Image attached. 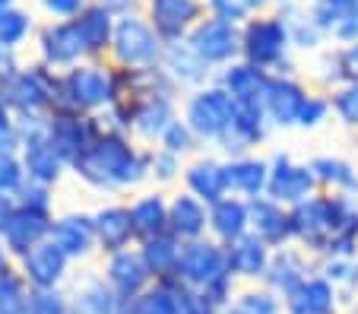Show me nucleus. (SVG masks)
Segmentation results:
<instances>
[{"mask_svg":"<svg viewBox=\"0 0 358 314\" xmlns=\"http://www.w3.org/2000/svg\"><path fill=\"white\" fill-rule=\"evenodd\" d=\"M70 171L95 191H127L152 178V146H136L130 134L105 127Z\"/></svg>","mask_w":358,"mask_h":314,"instance_id":"nucleus-1","label":"nucleus"},{"mask_svg":"<svg viewBox=\"0 0 358 314\" xmlns=\"http://www.w3.org/2000/svg\"><path fill=\"white\" fill-rule=\"evenodd\" d=\"M117 99L115 67L95 61H83L70 70L57 73L55 111H73V115H95L108 111Z\"/></svg>","mask_w":358,"mask_h":314,"instance_id":"nucleus-2","label":"nucleus"},{"mask_svg":"<svg viewBox=\"0 0 358 314\" xmlns=\"http://www.w3.org/2000/svg\"><path fill=\"white\" fill-rule=\"evenodd\" d=\"M57 92V70L45 64H20L0 80V102L16 115V121L48 117L55 111Z\"/></svg>","mask_w":358,"mask_h":314,"instance_id":"nucleus-3","label":"nucleus"},{"mask_svg":"<svg viewBox=\"0 0 358 314\" xmlns=\"http://www.w3.org/2000/svg\"><path fill=\"white\" fill-rule=\"evenodd\" d=\"M292 38L279 13L250 16L241 26V61L266 70V73L292 76Z\"/></svg>","mask_w":358,"mask_h":314,"instance_id":"nucleus-4","label":"nucleus"},{"mask_svg":"<svg viewBox=\"0 0 358 314\" xmlns=\"http://www.w3.org/2000/svg\"><path fill=\"white\" fill-rule=\"evenodd\" d=\"M162 55H165V41L156 35V29L149 26L146 13H140V10L117 13L115 35H111V48H108V57L115 67H127V70L159 67Z\"/></svg>","mask_w":358,"mask_h":314,"instance_id":"nucleus-5","label":"nucleus"},{"mask_svg":"<svg viewBox=\"0 0 358 314\" xmlns=\"http://www.w3.org/2000/svg\"><path fill=\"white\" fill-rule=\"evenodd\" d=\"M181 121L194 130V137L200 143H219L229 134L231 121H235V99L216 83L194 89L187 102H184Z\"/></svg>","mask_w":358,"mask_h":314,"instance_id":"nucleus-6","label":"nucleus"},{"mask_svg":"<svg viewBox=\"0 0 358 314\" xmlns=\"http://www.w3.org/2000/svg\"><path fill=\"white\" fill-rule=\"evenodd\" d=\"M292 229H295V241L304 245V251L327 257L333 235H336V194L320 191L311 200L292 206Z\"/></svg>","mask_w":358,"mask_h":314,"instance_id":"nucleus-7","label":"nucleus"},{"mask_svg":"<svg viewBox=\"0 0 358 314\" xmlns=\"http://www.w3.org/2000/svg\"><path fill=\"white\" fill-rule=\"evenodd\" d=\"M45 121L48 117L20 121V159H22V169H26L29 181L55 187L64 178V171H67V162L57 156V150L48 140Z\"/></svg>","mask_w":358,"mask_h":314,"instance_id":"nucleus-8","label":"nucleus"},{"mask_svg":"<svg viewBox=\"0 0 358 314\" xmlns=\"http://www.w3.org/2000/svg\"><path fill=\"white\" fill-rule=\"evenodd\" d=\"M48 140L57 150V156L67 162V169L95 143L101 130H105V121L95 115H73V111H51L45 121Z\"/></svg>","mask_w":358,"mask_h":314,"instance_id":"nucleus-9","label":"nucleus"},{"mask_svg":"<svg viewBox=\"0 0 358 314\" xmlns=\"http://www.w3.org/2000/svg\"><path fill=\"white\" fill-rule=\"evenodd\" d=\"M187 45L206 67H229V64L241 61V26L203 16L196 29L187 35Z\"/></svg>","mask_w":358,"mask_h":314,"instance_id":"nucleus-10","label":"nucleus"},{"mask_svg":"<svg viewBox=\"0 0 358 314\" xmlns=\"http://www.w3.org/2000/svg\"><path fill=\"white\" fill-rule=\"evenodd\" d=\"M229 273V251L225 245H219L216 238H200V241H187L181 248V260H178L175 280H181L190 289H206L210 283L222 280Z\"/></svg>","mask_w":358,"mask_h":314,"instance_id":"nucleus-11","label":"nucleus"},{"mask_svg":"<svg viewBox=\"0 0 358 314\" xmlns=\"http://www.w3.org/2000/svg\"><path fill=\"white\" fill-rule=\"evenodd\" d=\"M314 194H320V185L308 162H295L289 152H276L270 159V187H266L270 200L292 210V206L311 200Z\"/></svg>","mask_w":358,"mask_h":314,"instance_id":"nucleus-12","label":"nucleus"},{"mask_svg":"<svg viewBox=\"0 0 358 314\" xmlns=\"http://www.w3.org/2000/svg\"><path fill=\"white\" fill-rule=\"evenodd\" d=\"M38 61L57 73L89 61V51L73 20H51L38 29Z\"/></svg>","mask_w":358,"mask_h":314,"instance_id":"nucleus-13","label":"nucleus"},{"mask_svg":"<svg viewBox=\"0 0 358 314\" xmlns=\"http://www.w3.org/2000/svg\"><path fill=\"white\" fill-rule=\"evenodd\" d=\"M203 16H206V0H146V20L165 45L187 41Z\"/></svg>","mask_w":358,"mask_h":314,"instance_id":"nucleus-14","label":"nucleus"},{"mask_svg":"<svg viewBox=\"0 0 358 314\" xmlns=\"http://www.w3.org/2000/svg\"><path fill=\"white\" fill-rule=\"evenodd\" d=\"M51 226H55V213L32 210V206L16 204V210L10 213L7 226H3L0 245L13 254V260H20L22 254H29L35 245L48 241V235H51Z\"/></svg>","mask_w":358,"mask_h":314,"instance_id":"nucleus-15","label":"nucleus"},{"mask_svg":"<svg viewBox=\"0 0 358 314\" xmlns=\"http://www.w3.org/2000/svg\"><path fill=\"white\" fill-rule=\"evenodd\" d=\"M270 117H266L264 105H235V121H231L229 134L219 140V150L229 159L248 156V150L260 146L270 137Z\"/></svg>","mask_w":358,"mask_h":314,"instance_id":"nucleus-16","label":"nucleus"},{"mask_svg":"<svg viewBox=\"0 0 358 314\" xmlns=\"http://www.w3.org/2000/svg\"><path fill=\"white\" fill-rule=\"evenodd\" d=\"M67 266H70V257L51 238L35 245L32 251L16 260V270L29 283V289H57V283L67 273Z\"/></svg>","mask_w":358,"mask_h":314,"instance_id":"nucleus-17","label":"nucleus"},{"mask_svg":"<svg viewBox=\"0 0 358 314\" xmlns=\"http://www.w3.org/2000/svg\"><path fill=\"white\" fill-rule=\"evenodd\" d=\"M250 206V235H257L264 245L270 248H289L295 241V229H292V210L279 206L270 197L248 200Z\"/></svg>","mask_w":358,"mask_h":314,"instance_id":"nucleus-18","label":"nucleus"},{"mask_svg":"<svg viewBox=\"0 0 358 314\" xmlns=\"http://www.w3.org/2000/svg\"><path fill=\"white\" fill-rule=\"evenodd\" d=\"M304 99H308L304 83H298L295 76L273 73L264 96V111L273 127H298V115H301Z\"/></svg>","mask_w":358,"mask_h":314,"instance_id":"nucleus-19","label":"nucleus"},{"mask_svg":"<svg viewBox=\"0 0 358 314\" xmlns=\"http://www.w3.org/2000/svg\"><path fill=\"white\" fill-rule=\"evenodd\" d=\"M105 280L111 283V289H115L121 299L130 301L146 292L149 283H152V273H149L140 248H127V251H117L108 257V264H105Z\"/></svg>","mask_w":358,"mask_h":314,"instance_id":"nucleus-20","label":"nucleus"},{"mask_svg":"<svg viewBox=\"0 0 358 314\" xmlns=\"http://www.w3.org/2000/svg\"><path fill=\"white\" fill-rule=\"evenodd\" d=\"M225 185H229L231 197H241V200L266 197V187H270V159H257V156L225 159Z\"/></svg>","mask_w":358,"mask_h":314,"instance_id":"nucleus-21","label":"nucleus"},{"mask_svg":"<svg viewBox=\"0 0 358 314\" xmlns=\"http://www.w3.org/2000/svg\"><path fill=\"white\" fill-rule=\"evenodd\" d=\"M48 238L55 241L70 260H83L99 248V241H95V222L89 213H64V216H55V226H51Z\"/></svg>","mask_w":358,"mask_h":314,"instance_id":"nucleus-22","label":"nucleus"},{"mask_svg":"<svg viewBox=\"0 0 358 314\" xmlns=\"http://www.w3.org/2000/svg\"><path fill=\"white\" fill-rule=\"evenodd\" d=\"M270 76L273 73H266V70L254 67V64H248V61H235L219 70L216 86H222L225 92L235 99V105H264Z\"/></svg>","mask_w":358,"mask_h":314,"instance_id":"nucleus-23","label":"nucleus"},{"mask_svg":"<svg viewBox=\"0 0 358 314\" xmlns=\"http://www.w3.org/2000/svg\"><path fill=\"white\" fill-rule=\"evenodd\" d=\"M308 273H311L308 251H298V248H279V251H273V257H270L264 283L273 295L289 299V295L308 280Z\"/></svg>","mask_w":358,"mask_h":314,"instance_id":"nucleus-24","label":"nucleus"},{"mask_svg":"<svg viewBox=\"0 0 358 314\" xmlns=\"http://www.w3.org/2000/svg\"><path fill=\"white\" fill-rule=\"evenodd\" d=\"M169 232L175 238L187 241H200L210 232V206L196 200L190 191H181L169 200Z\"/></svg>","mask_w":358,"mask_h":314,"instance_id":"nucleus-25","label":"nucleus"},{"mask_svg":"<svg viewBox=\"0 0 358 314\" xmlns=\"http://www.w3.org/2000/svg\"><path fill=\"white\" fill-rule=\"evenodd\" d=\"M92 222H95L99 251H105L108 257L117 251H127V248L136 241L134 222H130V206H124V204L101 206L99 213H92Z\"/></svg>","mask_w":358,"mask_h":314,"instance_id":"nucleus-26","label":"nucleus"},{"mask_svg":"<svg viewBox=\"0 0 358 314\" xmlns=\"http://www.w3.org/2000/svg\"><path fill=\"white\" fill-rule=\"evenodd\" d=\"M184 187L194 194L196 200H203L206 206L219 204L222 197H229V185H225V162L213 156H203L196 162H190L184 169Z\"/></svg>","mask_w":358,"mask_h":314,"instance_id":"nucleus-27","label":"nucleus"},{"mask_svg":"<svg viewBox=\"0 0 358 314\" xmlns=\"http://www.w3.org/2000/svg\"><path fill=\"white\" fill-rule=\"evenodd\" d=\"M73 22H76V29H80V35H83V45H86V51H89V61H92V57L108 55L111 35H115V22H117L115 10L105 7V3H99V0H92V3H89V7L83 10Z\"/></svg>","mask_w":358,"mask_h":314,"instance_id":"nucleus-28","label":"nucleus"},{"mask_svg":"<svg viewBox=\"0 0 358 314\" xmlns=\"http://www.w3.org/2000/svg\"><path fill=\"white\" fill-rule=\"evenodd\" d=\"M250 232V206L241 197H222L210 206V235L219 245L229 248L231 241L244 238Z\"/></svg>","mask_w":358,"mask_h":314,"instance_id":"nucleus-29","label":"nucleus"},{"mask_svg":"<svg viewBox=\"0 0 358 314\" xmlns=\"http://www.w3.org/2000/svg\"><path fill=\"white\" fill-rule=\"evenodd\" d=\"M70 314H127V299H121L108 280L89 276L76 286Z\"/></svg>","mask_w":358,"mask_h":314,"instance_id":"nucleus-30","label":"nucleus"},{"mask_svg":"<svg viewBox=\"0 0 358 314\" xmlns=\"http://www.w3.org/2000/svg\"><path fill=\"white\" fill-rule=\"evenodd\" d=\"M178 102L169 96H159V99H146V102L136 105V115H134V137L143 140V143H159L162 134L178 121Z\"/></svg>","mask_w":358,"mask_h":314,"instance_id":"nucleus-31","label":"nucleus"},{"mask_svg":"<svg viewBox=\"0 0 358 314\" xmlns=\"http://www.w3.org/2000/svg\"><path fill=\"white\" fill-rule=\"evenodd\" d=\"M159 67L178 83V86H190V89H203L210 86V73L213 67L200 61V57L190 51L187 41H178V45H165V55Z\"/></svg>","mask_w":358,"mask_h":314,"instance_id":"nucleus-32","label":"nucleus"},{"mask_svg":"<svg viewBox=\"0 0 358 314\" xmlns=\"http://www.w3.org/2000/svg\"><path fill=\"white\" fill-rule=\"evenodd\" d=\"M339 305V289L324 276H308L295 292L285 299L289 314H336Z\"/></svg>","mask_w":358,"mask_h":314,"instance_id":"nucleus-33","label":"nucleus"},{"mask_svg":"<svg viewBox=\"0 0 358 314\" xmlns=\"http://www.w3.org/2000/svg\"><path fill=\"white\" fill-rule=\"evenodd\" d=\"M130 222H134V235L140 245L169 232V200H165V194H140L130 204Z\"/></svg>","mask_w":358,"mask_h":314,"instance_id":"nucleus-34","label":"nucleus"},{"mask_svg":"<svg viewBox=\"0 0 358 314\" xmlns=\"http://www.w3.org/2000/svg\"><path fill=\"white\" fill-rule=\"evenodd\" d=\"M229 273L231 276H241V280H264L266 266H270V257H273V248L264 245L257 235H244V238L231 241L229 248Z\"/></svg>","mask_w":358,"mask_h":314,"instance_id":"nucleus-35","label":"nucleus"},{"mask_svg":"<svg viewBox=\"0 0 358 314\" xmlns=\"http://www.w3.org/2000/svg\"><path fill=\"white\" fill-rule=\"evenodd\" d=\"M311 171L317 178L320 191L327 194H358V169L349 162V159H339V156H314Z\"/></svg>","mask_w":358,"mask_h":314,"instance_id":"nucleus-36","label":"nucleus"},{"mask_svg":"<svg viewBox=\"0 0 358 314\" xmlns=\"http://www.w3.org/2000/svg\"><path fill=\"white\" fill-rule=\"evenodd\" d=\"M181 248L184 241L175 238L171 232L159 235V238H149L140 245V254L143 260H146L149 266V273H152V280H169V276H175L178 270V260H181Z\"/></svg>","mask_w":358,"mask_h":314,"instance_id":"nucleus-37","label":"nucleus"},{"mask_svg":"<svg viewBox=\"0 0 358 314\" xmlns=\"http://www.w3.org/2000/svg\"><path fill=\"white\" fill-rule=\"evenodd\" d=\"M279 16H282L285 29H289V38H292V48L298 51H314L320 41L327 38V32L314 22L311 10L301 7V3H292V7H279Z\"/></svg>","mask_w":358,"mask_h":314,"instance_id":"nucleus-38","label":"nucleus"},{"mask_svg":"<svg viewBox=\"0 0 358 314\" xmlns=\"http://www.w3.org/2000/svg\"><path fill=\"white\" fill-rule=\"evenodd\" d=\"M324 73H320V80L327 83V86H345V83H358V41H352V45H339L333 55H327L324 61Z\"/></svg>","mask_w":358,"mask_h":314,"instance_id":"nucleus-39","label":"nucleus"},{"mask_svg":"<svg viewBox=\"0 0 358 314\" xmlns=\"http://www.w3.org/2000/svg\"><path fill=\"white\" fill-rule=\"evenodd\" d=\"M35 32V20L29 10L22 7H7L0 10V45L10 51H20Z\"/></svg>","mask_w":358,"mask_h":314,"instance_id":"nucleus-40","label":"nucleus"},{"mask_svg":"<svg viewBox=\"0 0 358 314\" xmlns=\"http://www.w3.org/2000/svg\"><path fill=\"white\" fill-rule=\"evenodd\" d=\"M320 276L330 280L336 289L358 295V257H327L320 266Z\"/></svg>","mask_w":358,"mask_h":314,"instance_id":"nucleus-41","label":"nucleus"},{"mask_svg":"<svg viewBox=\"0 0 358 314\" xmlns=\"http://www.w3.org/2000/svg\"><path fill=\"white\" fill-rule=\"evenodd\" d=\"M225 314H279V299L270 289H257V292H244L231 299Z\"/></svg>","mask_w":358,"mask_h":314,"instance_id":"nucleus-42","label":"nucleus"},{"mask_svg":"<svg viewBox=\"0 0 358 314\" xmlns=\"http://www.w3.org/2000/svg\"><path fill=\"white\" fill-rule=\"evenodd\" d=\"M330 108L345 127H358V83H345V86L333 89Z\"/></svg>","mask_w":358,"mask_h":314,"instance_id":"nucleus-43","label":"nucleus"},{"mask_svg":"<svg viewBox=\"0 0 358 314\" xmlns=\"http://www.w3.org/2000/svg\"><path fill=\"white\" fill-rule=\"evenodd\" d=\"M26 181L29 178H26V169H22L20 152H0V194L16 197Z\"/></svg>","mask_w":358,"mask_h":314,"instance_id":"nucleus-44","label":"nucleus"},{"mask_svg":"<svg viewBox=\"0 0 358 314\" xmlns=\"http://www.w3.org/2000/svg\"><path fill=\"white\" fill-rule=\"evenodd\" d=\"M196 143H200V140L194 137V130H190L187 124L178 117V121L162 134V140H159V150H169V152H175V156H187V152L196 150Z\"/></svg>","mask_w":358,"mask_h":314,"instance_id":"nucleus-45","label":"nucleus"},{"mask_svg":"<svg viewBox=\"0 0 358 314\" xmlns=\"http://www.w3.org/2000/svg\"><path fill=\"white\" fill-rule=\"evenodd\" d=\"M26 314H70V301L57 289H32Z\"/></svg>","mask_w":358,"mask_h":314,"instance_id":"nucleus-46","label":"nucleus"},{"mask_svg":"<svg viewBox=\"0 0 358 314\" xmlns=\"http://www.w3.org/2000/svg\"><path fill=\"white\" fill-rule=\"evenodd\" d=\"M330 115H333L330 99L317 96V92H308V99H304V105H301V115H298V127L314 130V127H320Z\"/></svg>","mask_w":358,"mask_h":314,"instance_id":"nucleus-47","label":"nucleus"},{"mask_svg":"<svg viewBox=\"0 0 358 314\" xmlns=\"http://www.w3.org/2000/svg\"><path fill=\"white\" fill-rule=\"evenodd\" d=\"M178 175H184L181 156H175V152H169V150H159V146H152V178H156L159 185H171Z\"/></svg>","mask_w":358,"mask_h":314,"instance_id":"nucleus-48","label":"nucleus"},{"mask_svg":"<svg viewBox=\"0 0 358 314\" xmlns=\"http://www.w3.org/2000/svg\"><path fill=\"white\" fill-rule=\"evenodd\" d=\"M16 204L32 206V210H48V213H51V206H55V187L26 181V185H22V191L16 194Z\"/></svg>","mask_w":358,"mask_h":314,"instance_id":"nucleus-49","label":"nucleus"},{"mask_svg":"<svg viewBox=\"0 0 358 314\" xmlns=\"http://www.w3.org/2000/svg\"><path fill=\"white\" fill-rule=\"evenodd\" d=\"M0 152H20V121L0 102Z\"/></svg>","mask_w":358,"mask_h":314,"instance_id":"nucleus-50","label":"nucleus"},{"mask_svg":"<svg viewBox=\"0 0 358 314\" xmlns=\"http://www.w3.org/2000/svg\"><path fill=\"white\" fill-rule=\"evenodd\" d=\"M206 13H210L213 20L231 22V26H244V22L250 20L238 0H206Z\"/></svg>","mask_w":358,"mask_h":314,"instance_id":"nucleus-51","label":"nucleus"},{"mask_svg":"<svg viewBox=\"0 0 358 314\" xmlns=\"http://www.w3.org/2000/svg\"><path fill=\"white\" fill-rule=\"evenodd\" d=\"M51 20H76L92 0H38Z\"/></svg>","mask_w":358,"mask_h":314,"instance_id":"nucleus-52","label":"nucleus"},{"mask_svg":"<svg viewBox=\"0 0 358 314\" xmlns=\"http://www.w3.org/2000/svg\"><path fill=\"white\" fill-rule=\"evenodd\" d=\"M330 35L339 41V45H352V41H358V13L343 16V20L336 22V29H333Z\"/></svg>","mask_w":358,"mask_h":314,"instance_id":"nucleus-53","label":"nucleus"},{"mask_svg":"<svg viewBox=\"0 0 358 314\" xmlns=\"http://www.w3.org/2000/svg\"><path fill=\"white\" fill-rule=\"evenodd\" d=\"M311 7H324L339 16H349V13H358V0H311Z\"/></svg>","mask_w":358,"mask_h":314,"instance_id":"nucleus-54","label":"nucleus"},{"mask_svg":"<svg viewBox=\"0 0 358 314\" xmlns=\"http://www.w3.org/2000/svg\"><path fill=\"white\" fill-rule=\"evenodd\" d=\"M20 67V57H16V51H10V48H3L0 45V80L10 73V70H16Z\"/></svg>","mask_w":358,"mask_h":314,"instance_id":"nucleus-55","label":"nucleus"},{"mask_svg":"<svg viewBox=\"0 0 358 314\" xmlns=\"http://www.w3.org/2000/svg\"><path fill=\"white\" fill-rule=\"evenodd\" d=\"M16 210V197H10V194H0V235H3V226H7L10 213Z\"/></svg>","mask_w":358,"mask_h":314,"instance_id":"nucleus-56","label":"nucleus"},{"mask_svg":"<svg viewBox=\"0 0 358 314\" xmlns=\"http://www.w3.org/2000/svg\"><path fill=\"white\" fill-rule=\"evenodd\" d=\"M238 3L244 7V13H248V16H260L273 3V0H238Z\"/></svg>","mask_w":358,"mask_h":314,"instance_id":"nucleus-57","label":"nucleus"},{"mask_svg":"<svg viewBox=\"0 0 358 314\" xmlns=\"http://www.w3.org/2000/svg\"><path fill=\"white\" fill-rule=\"evenodd\" d=\"M99 3L111 7L115 13H127V10H136V3H140V0H99Z\"/></svg>","mask_w":358,"mask_h":314,"instance_id":"nucleus-58","label":"nucleus"},{"mask_svg":"<svg viewBox=\"0 0 358 314\" xmlns=\"http://www.w3.org/2000/svg\"><path fill=\"white\" fill-rule=\"evenodd\" d=\"M13 266H16L13 254H10V251H7V248L0 245V276H7V273H10V270H13Z\"/></svg>","mask_w":358,"mask_h":314,"instance_id":"nucleus-59","label":"nucleus"},{"mask_svg":"<svg viewBox=\"0 0 358 314\" xmlns=\"http://www.w3.org/2000/svg\"><path fill=\"white\" fill-rule=\"evenodd\" d=\"M273 3H279V7H292V3H298V0H273Z\"/></svg>","mask_w":358,"mask_h":314,"instance_id":"nucleus-60","label":"nucleus"},{"mask_svg":"<svg viewBox=\"0 0 358 314\" xmlns=\"http://www.w3.org/2000/svg\"><path fill=\"white\" fill-rule=\"evenodd\" d=\"M7 7H16V0H0V10H7Z\"/></svg>","mask_w":358,"mask_h":314,"instance_id":"nucleus-61","label":"nucleus"},{"mask_svg":"<svg viewBox=\"0 0 358 314\" xmlns=\"http://www.w3.org/2000/svg\"><path fill=\"white\" fill-rule=\"evenodd\" d=\"M352 314H358V295L352 299Z\"/></svg>","mask_w":358,"mask_h":314,"instance_id":"nucleus-62","label":"nucleus"}]
</instances>
